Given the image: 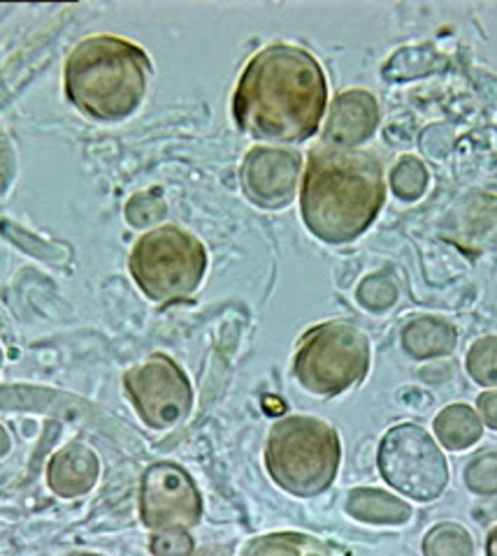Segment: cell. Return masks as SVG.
<instances>
[{
    "instance_id": "cell-1",
    "label": "cell",
    "mask_w": 497,
    "mask_h": 556,
    "mask_svg": "<svg viewBox=\"0 0 497 556\" xmlns=\"http://www.w3.org/2000/svg\"><path fill=\"white\" fill-rule=\"evenodd\" d=\"M328 81L319 61L300 47L277 42L256 54L233 96V116L239 130L263 142L298 144L316 135Z\"/></svg>"
},
{
    "instance_id": "cell-2",
    "label": "cell",
    "mask_w": 497,
    "mask_h": 556,
    "mask_svg": "<svg viewBox=\"0 0 497 556\" xmlns=\"http://www.w3.org/2000/svg\"><path fill=\"white\" fill-rule=\"evenodd\" d=\"M386 200L384 167L372 151L319 147L300 188V214L325 243H349L380 216Z\"/></svg>"
},
{
    "instance_id": "cell-3",
    "label": "cell",
    "mask_w": 497,
    "mask_h": 556,
    "mask_svg": "<svg viewBox=\"0 0 497 556\" xmlns=\"http://www.w3.org/2000/svg\"><path fill=\"white\" fill-rule=\"evenodd\" d=\"M149 56L116 35H96L75 47L65 63V93L79 112L100 121L133 114L147 93Z\"/></svg>"
},
{
    "instance_id": "cell-4",
    "label": "cell",
    "mask_w": 497,
    "mask_h": 556,
    "mask_svg": "<svg viewBox=\"0 0 497 556\" xmlns=\"http://www.w3.org/2000/svg\"><path fill=\"white\" fill-rule=\"evenodd\" d=\"M265 462L282 490L296 496H316L328 490L337 476V431L316 417H288L270 431Z\"/></svg>"
},
{
    "instance_id": "cell-5",
    "label": "cell",
    "mask_w": 497,
    "mask_h": 556,
    "mask_svg": "<svg viewBox=\"0 0 497 556\" xmlns=\"http://www.w3.org/2000/svg\"><path fill=\"white\" fill-rule=\"evenodd\" d=\"M128 267L149 300L173 302L188 298L202 283L208 253L194 235L165 225L135 243Z\"/></svg>"
},
{
    "instance_id": "cell-6",
    "label": "cell",
    "mask_w": 497,
    "mask_h": 556,
    "mask_svg": "<svg viewBox=\"0 0 497 556\" xmlns=\"http://www.w3.org/2000/svg\"><path fill=\"white\" fill-rule=\"evenodd\" d=\"M300 386L321 396L356 388L370 369V341L351 323H325L307 332L296 353Z\"/></svg>"
},
{
    "instance_id": "cell-7",
    "label": "cell",
    "mask_w": 497,
    "mask_h": 556,
    "mask_svg": "<svg viewBox=\"0 0 497 556\" xmlns=\"http://www.w3.org/2000/svg\"><path fill=\"white\" fill-rule=\"evenodd\" d=\"M380 471L400 494L431 503L449 482V466L431 433L417 425L393 427L380 447Z\"/></svg>"
},
{
    "instance_id": "cell-8",
    "label": "cell",
    "mask_w": 497,
    "mask_h": 556,
    "mask_svg": "<svg viewBox=\"0 0 497 556\" xmlns=\"http://www.w3.org/2000/svg\"><path fill=\"white\" fill-rule=\"evenodd\" d=\"M126 388L142 420L153 429H170L191 408V386L173 359L153 355L126 376Z\"/></svg>"
},
{
    "instance_id": "cell-9",
    "label": "cell",
    "mask_w": 497,
    "mask_h": 556,
    "mask_svg": "<svg viewBox=\"0 0 497 556\" xmlns=\"http://www.w3.org/2000/svg\"><path fill=\"white\" fill-rule=\"evenodd\" d=\"M142 519L151 529H188L200 519V494L182 468L151 466L142 484Z\"/></svg>"
},
{
    "instance_id": "cell-10",
    "label": "cell",
    "mask_w": 497,
    "mask_h": 556,
    "mask_svg": "<svg viewBox=\"0 0 497 556\" xmlns=\"http://www.w3.org/2000/svg\"><path fill=\"white\" fill-rule=\"evenodd\" d=\"M376 118L374 98L368 91H349L337 98L325 139H331V147L353 149L372 137Z\"/></svg>"
},
{
    "instance_id": "cell-11",
    "label": "cell",
    "mask_w": 497,
    "mask_h": 556,
    "mask_svg": "<svg viewBox=\"0 0 497 556\" xmlns=\"http://www.w3.org/2000/svg\"><path fill=\"white\" fill-rule=\"evenodd\" d=\"M402 345L405 351L417 359L449 355L451 348L456 345V329L435 318H421L405 327Z\"/></svg>"
},
{
    "instance_id": "cell-12",
    "label": "cell",
    "mask_w": 497,
    "mask_h": 556,
    "mask_svg": "<svg viewBox=\"0 0 497 556\" xmlns=\"http://www.w3.org/2000/svg\"><path fill=\"white\" fill-rule=\"evenodd\" d=\"M435 433L444 447L468 450L482 439L484 427L474 408L468 404H453L435 417Z\"/></svg>"
},
{
    "instance_id": "cell-13",
    "label": "cell",
    "mask_w": 497,
    "mask_h": 556,
    "mask_svg": "<svg viewBox=\"0 0 497 556\" xmlns=\"http://www.w3.org/2000/svg\"><path fill=\"white\" fill-rule=\"evenodd\" d=\"M349 513L370 525H405L411 517L409 503L376 490L353 492L349 498Z\"/></svg>"
},
{
    "instance_id": "cell-14",
    "label": "cell",
    "mask_w": 497,
    "mask_h": 556,
    "mask_svg": "<svg viewBox=\"0 0 497 556\" xmlns=\"http://www.w3.org/2000/svg\"><path fill=\"white\" fill-rule=\"evenodd\" d=\"M472 552L474 545L470 533L451 521L435 527L423 541L425 556H472Z\"/></svg>"
},
{
    "instance_id": "cell-15",
    "label": "cell",
    "mask_w": 497,
    "mask_h": 556,
    "mask_svg": "<svg viewBox=\"0 0 497 556\" xmlns=\"http://www.w3.org/2000/svg\"><path fill=\"white\" fill-rule=\"evenodd\" d=\"M468 371L479 386L497 388V337H484L470 348Z\"/></svg>"
},
{
    "instance_id": "cell-16",
    "label": "cell",
    "mask_w": 497,
    "mask_h": 556,
    "mask_svg": "<svg viewBox=\"0 0 497 556\" xmlns=\"http://www.w3.org/2000/svg\"><path fill=\"white\" fill-rule=\"evenodd\" d=\"M465 482L474 494H497V450H486L468 464Z\"/></svg>"
},
{
    "instance_id": "cell-17",
    "label": "cell",
    "mask_w": 497,
    "mask_h": 556,
    "mask_svg": "<svg viewBox=\"0 0 497 556\" xmlns=\"http://www.w3.org/2000/svg\"><path fill=\"white\" fill-rule=\"evenodd\" d=\"M393 188L400 200H417L427 184L425 167L417 159H405L393 169Z\"/></svg>"
},
{
    "instance_id": "cell-18",
    "label": "cell",
    "mask_w": 497,
    "mask_h": 556,
    "mask_svg": "<svg viewBox=\"0 0 497 556\" xmlns=\"http://www.w3.org/2000/svg\"><path fill=\"white\" fill-rule=\"evenodd\" d=\"M307 541L302 535H268L251 543L245 556H305L300 549Z\"/></svg>"
},
{
    "instance_id": "cell-19",
    "label": "cell",
    "mask_w": 497,
    "mask_h": 556,
    "mask_svg": "<svg viewBox=\"0 0 497 556\" xmlns=\"http://www.w3.org/2000/svg\"><path fill=\"white\" fill-rule=\"evenodd\" d=\"M151 552L157 556H191L194 543L182 529H173V531L153 538Z\"/></svg>"
},
{
    "instance_id": "cell-20",
    "label": "cell",
    "mask_w": 497,
    "mask_h": 556,
    "mask_svg": "<svg viewBox=\"0 0 497 556\" xmlns=\"http://www.w3.org/2000/svg\"><path fill=\"white\" fill-rule=\"evenodd\" d=\"M479 410L484 415V422L497 431V390H488L479 396Z\"/></svg>"
},
{
    "instance_id": "cell-21",
    "label": "cell",
    "mask_w": 497,
    "mask_h": 556,
    "mask_svg": "<svg viewBox=\"0 0 497 556\" xmlns=\"http://www.w3.org/2000/svg\"><path fill=\"white\" fill-rule=\"evenodd\" d=\"M486 554H488V556H497V527L488 533V541H486Z\"/></svg>"
},
{
    "instance_id": "cell-22",
    "label": "cell",
    "mask_w": 497,
    "mask_h": 556,
    "mask_svg": "<svg viewBox=\"0 0 497 556\" xmlns=\"http://www.w3.org/2000/svg\"><path fill=\"white\" fill-rule=\"evenodd\" d=\"M196 556H228V554L221 552V549H202V552H198Z\"/></svg>"
},
{
    "instance_id": "cell-23",
    "label": "cell",
    "mask_w": 497,
    "mask_h": 556,
    "mask_svg": "<svg viewBox=\"0 0 497 556\" xmlns=\"http://www.w3.org/2000/svg\"><path fill=\"white\" fill-rule=\"evenodd\" d=\"M305 556H321V554H305Z\"/></svg>"
}]
</instances>
